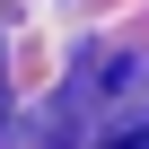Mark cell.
<instances>
[{
  "mask_svg": "<svg viewBox=\"0 0 149 149\" xmlns=\"http://www.w3.org/2000/svg\"><path fill=\"white\" fill-rule=\"evenodd\" d=\"M105 149H149V123H123V132H114Z\"/></svg>",
  "mask_w": 149,
  "mask_h": 149,
  "instance_id": "obj_1",
  "label": "cell"
},
{
  "mask_svg": "<svg viewBox=\"0 0 149 149\" xmlns=\"http://www.w3.org/2000/svg\"><path fill=\"white\" fill-rule=\"evenodd\" d=\"M0 114H9V79H0Z\"/></svg>",
  "mask_w": 149,
  "mask_h": 149,
  "instance_id": "obj_2",
  "label": "cell"
}]
</instances>
